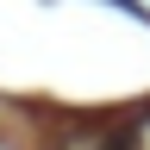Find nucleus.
Returning a JSON list of instances; mask_svg holds the SVG:
<instances>
[{
	"instance_id": "f257e3e1",
	"label": "nucleus",
	"mask_w": 150,
	"mask_h": 150,
	"mask_svg": "<svg viewBox=\"0 0 150 150\" xmlns=\"http://www.w3.org/2000/svg\"><path fill=\"white\" fill-rule=\"evenodd\" d=\"M81 150H131L125 138H106V144H81Z\"/></svg>"
}]
</instances>
